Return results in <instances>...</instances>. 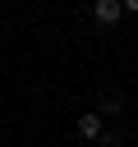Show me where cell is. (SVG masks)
I'll use <instances>...</instances> for the list:
<instances>
[{
  "instance_id": "obj_1",
  "label": "cell",
  "mask_w": 138,
  "mask_h": 147,
  "mask_svg": "<svg viewBox=\"0 0 138 147\" xmlns=\"http://www.w3.org/2000/svg\"><path fill=\"white\" fill-rule=\"evenodd\" d=\"M101 133H106V129H101V115H97V110H83V115H78V138L97 142Z\"/></svg>"
},
{
  "instance_id": "obj_2",
  "label": "cell",
  "mask_w": 138,
  "mask_h": 147,
  "mask_svg": "<svg viewBox=\"0 0 138 147\" xmlns=\"http://www.w3.org/2000/svg\"><path fill=\"white\" fill-rule=\"evenodd\" d=\"M120 14H124L120 0H97V5H92V18H97V23H120Z\"/></svg>"
},
{
  "instance_id": "obj_3",
  "label": "cell",
  "mask_w": 138,
  "mask_h": 147,
  "mask_svg": "<svg viewBox=\"0 0 138 147\" xmlns=\"http://www.w3.org/2000/svg\"><path fill=\"white\" fill-rule=\"evenodd\" d=\"M120 110H124L120 96H101V110H97V115H120Z\"/></svg>"
},
{
  "instance_id": "obj_4",
  "label": "cell",
  "mask_w": 138,
  "mask_h": 147,
  "mask_svg": "<svg viewBox=\"0 0 138 147\" xmlns=\"http://www.w3.org/2000/svg\"><path fill=\"white\" fill-rule=\"evenodd\" d=\"M97 147H120V138H115V133H101V138H97Z\"/></svg>"
}]
</instances>
